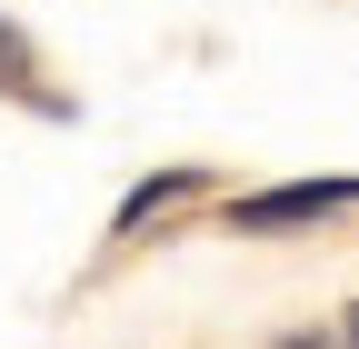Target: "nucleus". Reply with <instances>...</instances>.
<instances>
[{
    "label": "nucleus",
    "instance_id": "1",
    "mask_svg": "<svg viewBox=\"0 0 359 349\" xmlns=\"http://www.w3.org/2000/svg\"><path fill=\"white\" fill-rule=\"evenodd\" d=\"M349 200H359V180H299V190L240 200L230 220H240V230H299V220H330V210H349Z\"/></svg>",
    "mask_w": 359,
    "mask_h": 349
},
{
    "label": "nucleus",
    "instance_id": "2",
    "mask_svg": "<svg viewBox=\"0 0 359 349\" xmlns=\"http://www.w3.org/2000/svg\"><path fill=\"white\" fill-rule=\"evenodd\" d=\"M190 190H200V170H160V180H140V190L120 200V240H130V230H150L160 210H170V200H190Z\"/></svg>",
    "mask_w": 359,
    "mask_h": 349
},
{
    "label": "nucleus",
    "instance_id": "3",
    "mask_svg": "<svg viewBox=\"0 0 359 349\" xmlns=\"http://www.w3.org/2000/svg\"><path fill=\"white\" fill-rule=\"evenodd\" d=\"M0 90H20V100H40V60H30V40L0 20Z\"/></svg>",
    "mask_w": 359,
    "mask_h": 349
},
{
    "label": "nucleus",
    "instance_id": "4",
    "mask_svg": "<svg viewBox=\"0 0 359 349\" xmlns=\"http://www.w3.org/2000/svg\"><path fill=\"white\" fill-rule=\"evenodd\" d=\"M280 349H339V339H320V329H290V339H280Z\"/></svg>",
    "mask_w": 359,
    "mask_h": 349
},
{
    "label": "nucleus",
    "instance_id": "5",
    "mask_svg": "<svg viewBox=\"0 0 359 349\" xmlns=\"http://www.w3.org/2000/svg\"><path fill=\"white\" fill-rule=\"evenodd\" d=\"M339 349H359V310H349V320H339Z\"/></svg>",
    "mask_w": 359,
    "mask_h": 349
}]
</instances>
